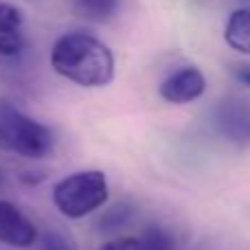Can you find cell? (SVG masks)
<instances>
[{"mask_svg": "<svg viewBox=\"0 0 250 250\" xmlns=\"http://www.w3.org/2000/svg\"><path fill=\"white\" fill-rule=\"evenodd\" d=\"M51 66L57 75L83 88H104L114 79V55L99 38L86 31L62 35L51 51Z\"/></svg>", "mask_w": 250, "mask_h": 250, "instance_id": "6da1fadb", "label": "cell"}, {"mask_svg": "<svg viewBox=\"0 0 250 250\" xmlns=\"http://www.w3.org/2000/svg\"><path fill=\"white\" fill-rule=\"evenodd\" d=\"M55 147L51 127L0 101V149L24 158H46Z\"/></svg>", "mask_w": 250, "mask_h": 250, "instance_id": "7a4b0ae2", "label": "cell"}, {"mask_svg": "<svg viewBox=\"0 0 250 250\" xmlns=\"http://www.w3.org/2000/svg\"><path fill=\"white\" fill-rule=\"evenodd\" d=\"M108 195L110 191L105 173L90 169L66 176L62 182H57L53 189V202L62 215L70 220H82L104 207Z\"/></svg>", "mask_w": 250, "mask_h": 250, "instance_id": "3957f363", "label": "cell"}, {"mask_svg": "<svg viewBox=\"0 0 250 250\" xmlns=\"http://www.w3.org/2000/svg\"><path fill=\"white\" fill-rule=\"evenodd\" d=\"M215 129L233 145L250 147V101L244 97H226L213 112Z\"/></svg>", "mask_w": 250, "mask_h": 250, "instance_id": "277c9868", "label": "cell"}, {"mask_svg": "<svg viewBox=\"0 0 250 250\" xmlns=\"http://www.w3.org/2000/svg\"><path fill=\"white\" fill-rule=\"evenodd\" d=\"M207 90V77L200 68L195 66H182V68L173 70L167 79H163L158 92L165 101L169 104H191V101L200 99Z\"/></svg>", "mask_w": 250, "mask_h": 250, "instance_id": "5b68a950", "label": "cell"}, {"mask_svg": "<svg viewBox=\"0 0 250 250\" xmlns=\"http://www.w3.org/2000/svg\"><path fill=\"white\" fill-rule=\"evenodd\" d=\"M35 224L11 202L0 200V244L13 248H29L38 239Z\"/></svg>", "mask_w": 250, "mask_h": 250, "instance_id": "8992f818", "label": "cell"}, {"mask_svg": "<svg viewBox=\"0 0 250 250\" xmlns=\"http://www.w3.org/2000/svg\"><path fill=\"white\" fill-rule=\"evenodd\" d=\"M24 46V16L13 4L0 2V57H16Z\"/></svg>", "mask_w": 250, "mask_h": 250, "instance_id": "52a82bcc", "label": "cell"}, {"mask_svg": "<svg viewBox=\"0 0 250 250\" xmlns=\"http://www.w3.org/2000/svg\"><path fill=\"white\" fill-rule=\"evenodd\" d=\"M224 40L233 51L250 55V7H239L229 16Z\"/></svg>", "mask_w": 250, "mask_h": 250, "instance_id": "ba28073f", "label": "cell"}, {"mask_svg": "<svg viewBox=\"0 0 250 250\" xmlns=\"http://www.w3.org/2000/svg\"><path fill=\"white\" fill-rule=\"evenodd\" d=\"M79 18L90 22H108L117 16L121 0H70Z\"/></svg>", "mask_w": 250, "mask_h": 250, "instance_id": "9c48e42d", "label": "cell"}, {"mask_svg": "<svg viewBox=\"0 0 250 250\" xmlns=\"http://www.w3.org/2000/svg\"><path fill=\"white\" fill-rule=\"evenodd\" d=\"M138 248L141 250H178L176 237L160 224H151L143 230L141 239H138Z\"/></svg>", "mask_w": 250, "mask_h": 250, "instance_id": "30bf717a", "label": "cell"}, {"mask_svg": "<svg viewBox=\"0 0 250 250\" xmlns=\"http://www.w3.org/2000/svg\"><path fill=\"white\" fill-rule=\"evenodd\" d=\"M132 217V208L127 204H117L114 208H110L99 222V229L105 230V233H117L119 229H123L125 224Z\"/></svg>", "mask_w": 250, "mask_h": 250, "instance_id": "8fae6325", "label": "cell"}, {"mask_svg": "<svg viewBox=\"0 0 250 250\" xmlns=\"http://www.w3.org/2000/svg\"><path fill=\"white\" fill-rule=\"evenodd\" d=\"M42 250H77V246H75V242L66 233L46 230L42 235Z\"/></svg>", "mask_w": 250, "mask_h": 250, "instance_id": "7c38bea8", "label": "cell"}, {"mask_svg": "<svg viewBox=\"0 0 250 250\" xmlns=\"http://www.w3.org/2000/svg\"><path fill=\"white\" fill-rule=\"evenodd\" d=\"M101 250H141V248H138V239L117 237V239H112V242H108L105 246H101Z\"/></svg>", "mask_w": 250, "mask_h": 250, "instance_id": "4fadbf2b", "label": "cell"}, {"mask_svg": "<svg viewBox=\"0 0 250 250\" xmlns=\"http://www.w3.org/2000/svg\"><path fill=\"white\" fill-rule=\"evenodd\" d=\"M233 77L237 79L239 83L250 88V64H237L233 66Z\"/></svg>", "mask_w": 250, "mask_h": 250, "instance_id": "5bb4252c", "label": "cell"}, {"mask_svg": "<svg viewBox=\"0 0 250 250\" xmlns=\"http://www.w3.org/2000/svg\"><path fill=\"white\" fill-rule=\"evenodd\" d=\"M2 185H4V173L0 171V189H2Z\"/></svg>", "mask_w": 250, "mask_h": 250, "instance_id": "9a60e30c", "label": "cell"}]
</instances>
